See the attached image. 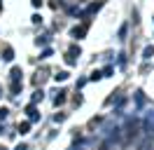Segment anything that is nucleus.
Here are the masks:
<instances>
[{"label":"nucleus","instance_id":"1","mask_svg":"<svg viewBox=\"0 0 154 150\" xmlns=\"http://www.w3.org/2000/svg\"><path fill=\"white\" fill-rule=\"evenodd\" d=\"M87 35V26H77L72 28V38H84Z\"/></svg>","mask_w":154,"mask_h":150},{"label":"nucleus","instance_id":"2","mask_svg":"<svg viewBox=\"0 0 154 150\" xmlns=\"http://www.w3.org/2000/svg\"><path fill=\"white\" fill-rule=\"evenodd\" d=\"M77 56H79V49H75V47H72V49L68 52V64H75Z\"/></svg>","mask_w":154,"mask_h":150},{"label":"nucleus","instance_id":"3","mask_svg":"<svg viewBox=\"0 0 154 150\" xmlns=\"http://www.w3.org/2000/svg\"><path fill=\"white\" fill-rule=\"evenodd\" d=\"M2 59H5V61H12V59H14V52H12V47H7V49H5V56H2Z\"/></svg>","mask_w":154,"mask_h":150},{"label":"nucleus","instance_id":"4","mask_svg":"<svg viewBox=\"0 0 154 150\" xmlns=\"http://www.w3.org/2000/svg\"><path fill=\"white\" fill-rule=\"evenodd\" d=\"M154 56V47H145V54H143V59H152Z\"/></svg>","mask_w":154,"mask_h":150},{"label":"nucleus","instance_id":"5","mask_svg":"<svg viewBox=\"0 0 154 150\" xmlns=\"http://www.w3.org/2000/svg\"><path fill=\"white\" fill-rule=\"evenodd\" d=\"M19 77H21V70H19V68H14V70H12V80L19 82Z\"/></svg>","mask_w":154,"mask_h":150},{"label":"nucleus","instance_id":"6","mask_svg":"<svg viewBox=\"0 0 154 150\" xmlns=\"http://www.w3.org/2000/svg\"><path fill=\"white\" fill-rule=\"evenodd\" d=\"M126 31H128V26H122V28H119V38H126Z\"/></svg>","mask_w":154,"mask_h":150},{"label":"nucleus","instance_id":"7","mask_svg":"<svg viewBox=\"0 0 154 150\" xmlns=\"http://www.w3.org/2000/svg\"><path fill=\"white\" fill-rule=\"evenodd\" d=\"M19 131H21V134H26V131H28V122H23V124L19 127Z\"/></svg>","mask_w":154,"mask_h":150},{"label":"nucleus","instance_id":"8","mask_svg":"<svg viewBox=\"0 0 154 150\" xmlns=\"http://www.w3.org/2000/svg\"><path fill=\"white\" fill-rule=\"evenodd\" d=\"M33 5H35V7H40V5H42V0H33Z\"/></svg>","mask_w":154,"mask_h":150},{"label":"nucleus","instance_id":"9","mask_svg":"<svg viewBox=\"0 0 154 150\" xmlns=\"http://www.w3.org/2000/svg\"><path fill=\"white\" fill-rule=\"evenodd\" d=\"M0 9H2V2H0Z\"/></svg>","mask_w":154,"mask_h":150}]
</instances>
